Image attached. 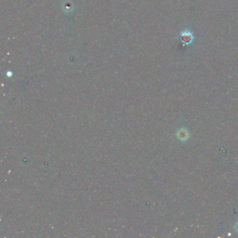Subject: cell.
Segmentation results:
<instances>
[{
    "label": "cell",
    "instance_id": "obj_1",
    "mask_svg": "<svg viewBox=\"0 0 238 238\" xmlns=\"http://www.w3.org/2000/svg\"><path fill=\"white\" fill-rule=\"evenodd\" d=\"M237 226H238V223H237ZM236 228H237V231H238V227H236Z\"/></svg>",
    "mask_w": 238,
    "mask_h": 238
}]
</instances>
